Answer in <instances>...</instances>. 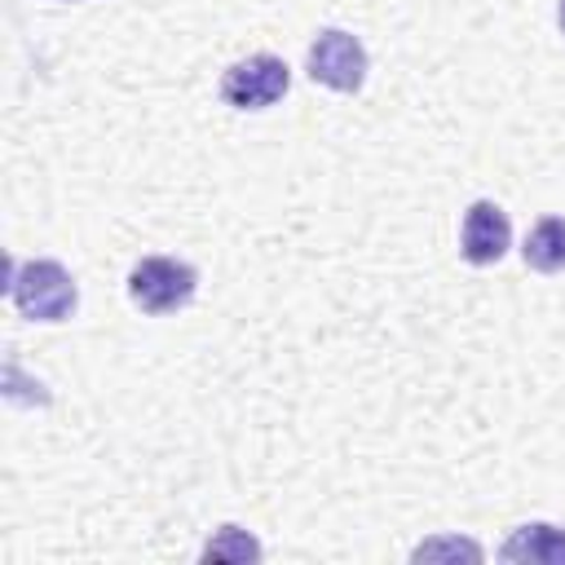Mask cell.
Here are the masks:
<instances>
[{
	"label": "cell",
	"mask_w": 565,
	"mask_h": 565,
	"mask_svg": "<svg viewBox=\"0 0 565 565\" xmlns=\"http://www.w3.org/2000/svg\"><path fill=\"white\" fill-rule=\"evenodd\" d=\"M13 309L31 322H66L79 305V287L66 274L62 260H26V265H9V282H4Z\"/></svg>",
	"instance_id": "6da1fadb"
},
{
	"label": "cell",
	"mask_w": 565,
	"mask_h": 565,
	"mask_svg": "<svg viewBox=\"0 0 565 565\" xmlns=\"http://www.w3.org/2000/svg\"><path fill=\"white\" fill-rule=\"evenodd\" d=\"M194 291H199V269L177 256H141L128 269V300L150 318L185 309Z\"/></svg>",
	"instance_id": "7a4b0ae2"
},
{
	"label": "cell",
	"mask_w": 565,
	"mask_h": 565,
	"mask_svg": "<svg viewBox=\"0 0 565 565\" xmlns=\"http://www.w3.org/2000/svg\"><path fill=\"white\" fill-rule=\"evenodd\" d=\"M305 71H309L313 84H322L331 93H358L366 84L371 57H366V44L353 31L327 26V31L313 35V44L305 53Z\"/></svg>",
	"instance_id": "3957f363"
},
{
	"label": "cell",
	"mask_w": 565,
	"mask_h": 565,
	"mask_svg": "<svg viewBox=\"0 0 565 565\" xmlns=\"http://www.w3.org/2000/svg\"><path fill=\"white\" fill-rule=\"evenodd\" d=\"M291 88V66L278 53H252L225 66L221 75V102L234 110H269Z\"/></svg>",
	"instance_id": "277c9868"
},
{
	"label": "cell",
	"mask_w": 565,
	"mask_h": 565,
	"mask_svg": "<svg viewBox=\"0 0 565 565\" xmlns=\"http://www.w3.org/2000/svg\"><path fill=\"white\" fill-rule=\"evenodd\" d=\"M508 247H512V221H508V212L499 203H490V199L468 203L463 225H459V256L468 265L486 269V265L503 260Z\"/></svg>",
	"instance_id": "5b68a950"
},
{
	"label": "cell",
	"mask_w": 565,
	"mask_h": 565,
	"mask_svg": "<svg viewBox=\"0 0 565 565\" xmlns=\"http://www.w3.org/2000/svg\"><path fill=\"white\" fill-rule=\"evenodd\" d=\"M499 556L512 565H565V530L547 525V521L516 525L508 534V543L499 547Z\"/></svg>",
	"instance_id": "8992f818"
},
{
	"label": "cell",
	"mask_w": 565,
	"mask_h": 565,
	"mask_svg": "<svg viewBox=\"0 0 565 565\" xmlns=\"http://www.w3.org/2000/svg\"><path fill=\"white\" fill-rule=\"evenodd\" d=\"M521 260L534 274H561L565 269V221L561 216L534 221L525 243H521Z\"/></svg>",
	"instance_id": "52a82bcc"
},
{
	"label": "cell",
	"mask_w": 565,
	"mask_h": 565,
	"mask_svg": "<svg viewBox=\"0 0 565 565\" xmlns=\"http://www.w3.org/2000/svg\"><path fill=\"white\" fill-rule=\"evenodd\" d=\"M260 556H265V547L243 525H221L199 552L203 565H247V561H260Z\"/></svg>",
	"instance_id": "ba28073f"
},
{
	"label": "cell",
	"mask_w": 565,
	"mask_h": 565,
	"mask_svg": "<svg viewBox=\"0 0 565 565\" xmlns=\"http://www.w3.org/2000/svg\"><path fill=\"white\" fill-rule=\"evenodd\" d=\"M481 543L477 539H459V534H441V539H424L419 547H411V561H481Z\"/></svg>",
	"instance_id": "9c48e42d"
},
{
	"label": "cell",
	"mask_w": 565,
	"mask_h": 565,
	"mask_svg": "<svg viewBox=\"0 0 565 565\" xmlns=\"http://www.w3.org/2000/svg\"><path fill=\"white\" fill-rule=\"evenodd\" d=\"M556 22H561V35H565V0L556 4Z\"/></svg>",
	"instance_id": "30bf717a"
}]
</instances>
